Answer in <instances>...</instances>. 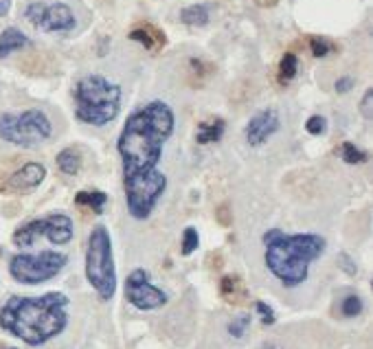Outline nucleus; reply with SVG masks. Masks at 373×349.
I'll return each instance as SVG.
<instances>
[{
    "label": "nucleus",
    "instance_id": "b1692460",
    "mask_svg": "<svg viewBox=\"0 0 373 349\" xmlns=\"http://www.w3.org/2000/svg\"><path fill=\"white\" fill-rule=\"evenodd\" d=\"M310 51L314 57H325V55H330L332 51H336L334 44L327 40V38H310Z\"/></svg>",
    "mask_w": 373,
    "mask_h": 349
},
{
    "label": "nucleus",
    "instance_id": "7ed1b4c3",
    "mask_svg": "<svg viewBox=\"0 0 373 349\" xmlns=\"http://www.w3.org/2000/svg\"><path fill=\"white\" fill-rule=\"evenodd\" d=\"M264 246L268 270L286 288H296L307 279L310 264L325 253V239L317 233L288 235L281 229H271L264 233Z\"/></svg>",
    "mask_w": 373,
    "mask_h": 349
},
{
    "label": "nucleus",
    "instance_id": "c756f323",
    "mask_svg": "<svg viewBox=\"0 0 373 349\" xmlns=\"http://www.w3.org/2000/svg\"><path fill=\"white\" fill-rule=\"evenodd\" d=\"M371 105H373V90L369 88V90H365L363 101H360V112L367 121L371 119Z\"/></svg>",
    "mask_w": 373,
    "mask_h": 349
},
{
    "label": "nucleus",
    "instance_id": "a878e982",
    "mask_svg": "<svg viewBox=\"0 0 373 349\" xmlns=\"http://www.w3.org/2000/svg\"><path fill=\"white\" fill-rule=\"evenodd\" d=\"M198 246H200V235H198V231L193 229V226H187L185 233H183V255L189 257Z\"/></svg>",
    "mask_w": 373,
    "mask_h": 349
},
{
    "label": "nucleus",
    "instance_id": "2f4dec72",
    "mask_svg": "<svg viewBox=\"0 0 373 349\" xmlns=\"http://www.w3.org/2000/svg\"><path fill=\"white\" fill-rule=\"evenodd\" d=\"M340 260L345 262V272H347V275H356L358 268H356V264L349 262V257H347V255H340Z\"/></svg>",
    "mask_w": 373,
    "mask_h": 349
},
{
    "label": "nucleus",
    "instance_id": "ddd939ff",
    "mask_svg": "<svg viewBox=\"0 0 373 349\" xmlns=\"http://www.w3.org/2000/svg\"><path fill=\"white\" fill-rule=\"evenodd\" d=\"M44 178H47V167L38 161H29L18 172H13L0 189L5 193H29V191L38 189Z\"/></svg>",
    "mask_w": 373,
    "mask_h": 349
},
{
    "label": "nucleus",
    "instance_id": "7c9ffc66",
    "mask_svg": "<svg viewBox=\"0 0 373 349\" xmlns=\"http://www.w3.org/2000/svg\"><path fill=\"white\" fill-rule=\"evenodd\" d=\"M218 220H220V224L222 226H229L231 224V211H229V205H222L220 209H218Z\"/></svg>",
    "mask_w": 373,
    "mask_h": 349
},
{
    "label": "nucleus",
    "instance_id": "39448f33",
    "mask_svg": "<svg viewBox=\"0 0 373 349\" xmlns=\"http://www.w3.org/2000/svg\"><path fill=\"white\" fill-rule=\"evenodd\" d=\"M86 279L95 288L101 301H110L116 292V268L112 255V239L103 224L95 226L86 248Z\"/></svg>",
    "mask_w": 373,
    "mask_h": 349
},
{
    "label": "nucleus",
    "instance_id": "1a4fd4ad",
    "mask_svg": "<svg viewBox=\"0 0 373 349\" xmlns=\"http://www.w3.org/2000/svg\"><path fill=\"white\" fill-rule=\"evenodd\" d=\"M73 235H75L73 220L66 214H51L47 218L26 222L20 229H16V233H13V244L18 248H29V246H33L40 237H47L53 244L64 246L73 239Z\"/></svg>",
    "mask_w": 373,
    "mask_h": 349
},
{
    "label": "nucleus",
    "instance_id": "c85d7f7f",
    "mask_svg": "<svg viewBox=\"0 0 373 349\" xmlns=\"http://www.w3.org/2000/svg\"><path fill=\"white\" fill-rule=\"evenodd\" d=\"M353 86H356L353 77H349V75H342V77L336 80L334 90H336L338 95H345V93H349V90H353Z\"/></svg>",
    "mask_w": 373,
    "mask_h": 349
},
{
    "label": "nucleus",
    "instance_id": "9b49d317",
    "mask_svg": "<svg viewBox=\"0 0 373 349\" xmlns=\"http://www.w3.org/2000/svg\"><path fill=\"white\" fill-rule=\"evenodd\" d=\"M125 299L137 310H158L167 303V295L149 281V272L145 268L132 270L125 279Z\"/></svg>",
    "mask_w": 373,
    "mask_h": 349
},
{
    "label": "nucleus",
    "instance_id": "f03ea898",
    "mask_svg": "<svg viewBox=\"0 0 373 349\" xmlns=\"http://www.w3.org/2000/svg\"><path fill=\"white\" fill-rule=\"evenodd\" d=\"M68 303L70 301L64 292L11 297L0 308V327L31 347L44 345L66 329Z\"/></svg>",
    "mask_w": 373,
    "mask_h": 349
},
{
    "label": "nucleus",
    "instance_id": "aec40b11",
    "mask_svg": "<svg viewBox=\"0 0 373 349\" xmlns=\"http://www.w3.org/2000/svg\"><path fill=\"white\" fill-rule=\"evenodd\" d=\"M181 22L187 27H204L208 24V7L206 5H189L181 11Z\"/></svg>",
    "mask_w": 373,
    "mask_h": 349
},
{
    "label": "nucleus",
    "instance_id": "393cba45",
    "mask_svg": "<svg viewBox=\"0 0 373 349\" xmlns=\"http://www.w3.org/2000/svg\"><path fill=\"white\" fill-rule=\"evenodd\" d=\"M248 327H250V316L248 314H240V316L233 318L227 329H229V334H231L233 339H242Z\"/></svg>",
    "mask_w": 373,
    "mask_h": 349
},
{
    "label": "nucleus",
    "instance_id": "9d476101",
    "mask_svg": "<svg viewBox=\"0 0 373 349\" xmlns=\"http://www.w3.org/2000/svg\"><path fill=\"white\" fill-rule=\"evenodd\" d=\"M24 18L36 29H42V31H47V34L70 31V29H75V24H77L73 9L64 3H53V5L29 3L24 9Z\"/></svg>",
    "mask_w": 373,
    "mask_h": 349
},
{
    "label": "nucleus",
    "instance_id": "4be33fe9",
    "mask_svg": "<svg viewBox=\"0 0 373 349\" xmlns=\"http://www.w3.org/2000/svg\"><path fill=\"white\" fill-rule=\"evenodd\" d=\"M363 310H365V303H363V299L358 297V295H349V297L342 299V303H340V314L345 316V318L360 316Z\"/></svg>",
    "mask_w": 373,
    "mask_h": 349
},
{
    "label": "nucleus",
    "instance_id": "473e14b6",
    "mask_svg": "<svg viewBox=\"0 0 373 349\" xmlns=\"http://www.w3.org/2000/svg\"><path fill=\"white\" fill-rule=\"evenodd\" d=\"M9 7H11L9 0H0V18L7 16V13H9Z\"/></svg>",
    "mask_w": 373,
    "mask_h": 349
},
{
    "label": "nucleus",
    "instance_id": "dca6fc26",
    "mask_svg": "<svg viewBox=\"0 0 373 349\" xmlns=\"http://www.w3.org/2000/svg\"><path fill=\"white\" fill-rule=\"evenodd\" d=\"M220 295L229 303H244L248 299V290L244 281L237 275H227L220 281Z\"/></svg>",
    "mask_w": 373,
    "mask_h": 349
},
{
    "label": "nucleus",
    "instance_id": "6e6552de",
    "mask_svg": "<svg viewBox=\"0 0 373 349\" xmlns=\"http://www.w3.org/2000/svg\"><path fill=\"white\" fill-rule=\"evenodd\" d=\"M68 264V257L59 251H42L38 255H16L9 262V272L18 283L38 285L57 277Z\"/></svg>",
    "mask_w": 373,
    "mask_h": 349
},
{
    "label": "nucleus",
    "instance_id": "20e7f679",
    "mask_svg": "<svg viewBox=\"0 0 373 349\" xmlns=\"http://www.w3.org/2000/svg\"><path fill=\"white\" fill-rule=\"evenodd\" d=\"M75 117L86 126H108L121 110V86L103 75H86L73 90Z\"/></svg>",
    "mask_w": 373,
    "mask_h": 349
},
{
    "label": "nucleus",
    "instance_id": "412c9836",
    "mask_svg": "<svg viewBox=\"0 0 373 349\" xmlns=\"http://www.w3.org/2000/svg\"><path fill=\"white\" fill-rule=\"evenodd\" d=\"M298 73V57L294 53H286L279 62V80L281 84H288L296 77Z\"/></svg>",
    "mask_w": 373,
    "mask_h": 349
},
{
    "label": "nucleus",
    "instance_id": "5701e85b",
    "mask_svg": "<svg viewBox=\"0 0 373 349\" xmlns=\"http://www.w3.org/2000/svg\"><path fill=\"white\" fill-rule=\"evenodd\" d=\"M340 156H342V161L349 163V165H360V163L367 161V154H365V151H363L360 147H358V145H353V143H342V147H340Z\"/></svg>",
    "mask_w": 373,
    "mask_h": 349
},
{
    "label": "nucleus",
    "instance_id": "f3484780",
    "mask_svg": "<svg viewBox=\"0 0 373 349\" xmlns=\"http://www.w3.org/2000/svg\"><path fill=\"white\" fill-rule=\"evenodd\" d=\"M224 119H213V121H204V124L198 126V132H196V141L200 145H206V143H218L224 134Z\"/></svg>",
    "mask_w": 373,
    "mask_h": 349
},
{
    "label": "nucleus",
    "instance_id": "f257e3e1",
    "mask_svg": "<svg viewBox=\"0 0 373 349\" xmlns=\"http://www.w3.org/2000/svg\"><path fill=\"white\" fill-rule=\"evenodd\" d=\"M174 110L165 101H149L128 117L116 143L123 163V176L156 170L162 156V145L174 134Z\"/></svg>",
    "mask_w": 373,
    "mask_h": 349
},
{
    "label": "nucleus",
    "instance_id": "f8f14e48",
    "mask_svg": "<svg viewBox=\"0 0 373 349\" xmlns=\"http://www.w3.org/2000/svg\"><path fill=\"white\" fill-rule=\"evenodd\" d=\"M279 128H281V119H279L277 110H273V108L259 110L246 124V130H244L246 143L250 147H261L271 141V136H275L279 132Z\"/></svg>",
    "mask_w": 373,
    "mask_h": 349
},
{
    "label": "nucleus",
    "instance_id": "cd10ccee",
    "mask_svg": "<svg viewBox=\"0 0 373 349\" xmlns=\"http://www.w3.org/2000/svg\"><path fill=\"white\" fill-rule=\"evenodd\" d=\"M255 310L259 312V316H261V323L264 325H273L275 321H277V316H275V310L268 306V303H264V301H255Z\"/></svg>",
    "mask_w": 373,
    "mask_h": 349
},
{
    "label": "nucleus",
    "instance_id": "a211bd4d",
    "mask_svg": "<svg viewBox=\"0 0 373 349\" xmlns=\"http://www.w3.org/2000/svg\"><path fill=\"white\" fill-rule=\"evenodd\" d=\"M57 167L59 172L66 174V176H77L82 170V154L79 149L75 147H66L57 154Z\"/></svg>",
    "mask_w": 373,
    "mask_h": 349
},
{
    "label": "nucleus",
    "instance_id": "2eb2a0df",
    "mask_svg": "<svg viewBox=\"0 0 373 349\" xmlns=\"http://www.w3.org/2000/svg\"><path fill=\"white\" fill-rule=\"evenodd\" d=\"M24 47H29V38L20 31V29L9 27L0 34V59L9 57L11 53H16Z\"/></svg>",
    "mask_w": 373,
    "mask_h": 349
},
{
    "label": "nucleus",
    "instance_id": "bb28decb",
    "mask_svg": "<svg viewBox=\"0 0 373 349\" xmlns=\"http://www.w3.org/2000/svg\"><path fill=\"white\" fill-rule=\"evenodd\" d=\"M305 130H307L312 136L325 134V130H327V119H325L323 114H312V117L305 121Z\"/></svg>",
    "mask_w": 373,
    "mask_h": 349
},
{
    "label": "nucleus",
    "instance_id": "0eeeda50",
    "mask_svg": "<svg viewBox=\"0 0 373 349\" xmlns=\"http://www.w3.org/2000/svg\"><path fill=\"white\" fill-rule=\"evenodd\" d=\"M125 202L134 220H147L156 209L160 195L167 189V178L158 170L123 176Z\"/></svg>",
    "mask_w": 373,
    "mask_h": 349
},
{
    "label": "nucleus",
    "instance_id": "4468645a",
    "mask_svg": "<svg viewBox=\"0 0 373 349\" xmlns=\"http://www.w3.org/2000/svg\"><path fill=\"white\" fill-rule=\"evenodd\" d=\"M130 40L143 44L147 51H160V49H165V44H167V36L162 34L158 27L149 24V22L134 27L130 31Z\"/></svg>",
    "mask_w": 373,
    "mask_h": 349
},
{
    "label": "nucleus",
    "instance_id": "423d86ee",
    "mask_svg": "<svg viewBox=\"0 0 373 349\" xmlns=\"http://www.w3.org/2000/svg\"><path fill=\"white\" fill-rule=\"evenodd\" d=\"M53 134L51 119L38 108L24 110L20 114H0V139L18 147H38Z\"/></svg>",
    "mask_w": 373,
    "mask_h": 349
},
{
    "label": "nucleus",
    "instance_id": "6ab92c4d",
    "mask_svg": "<svg viewBox=\"0 0 373 349\" xmlns=\"http://www.w3.org/2000/svg\"><path fill=\"white\" fill-rule=\"evenodd\" d=\"M75 202L82 205V207H88L91 211H95L97 216L103 214V209L108 205V195L103 191H79L75 195Z\"/></svg>",
    "mask_w": 373,
    "mask_h": 349
}]
</instances>
